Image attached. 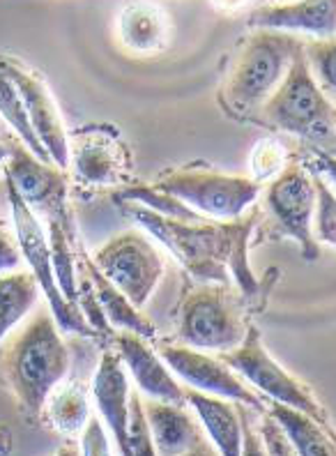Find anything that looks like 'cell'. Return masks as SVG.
<instances>
[{"label": "cell", "mask_w": 336, "mask_h": 456, "mask_svg": "<svg viewBox=\"0 0 336 456\" xmlns=\"http://www.w3.org/2000/svg\"><path fill=\"white\" fill-rule=\"evenodd\" d=\"M304 56L320 90L336 100V37L316 39L304 46Z\"/></svg>", "instance_id": "28"}, {"label": "cell", "mask_w": 336, "mask_h": 456, "mask_svg": "<svg viewBox=\"0 0 336 456\" xmlns=\"http://www.w3.org/2000/svg\"><path fill=\"white\" fill-rule=\"evenodd\" d=\"M46 224H49L46 238H49L51 247V263H53L58 286H60L65 300L76 306V295H79V284H76V231H74L69 206H62L51 212V215H46Z\"/></svg>", "instance_id": "22"}, {"label": "cell", "mask_w": 336, "mask_h": 456, "mask_svg": "<svg viewBox=\"0 0 336 456\" xmlns=\"http://www.w3.org/2000/svg\"><path fill=\"white\" fill-rule=\"evenodd\" d=\"M258 431H260V438H263L268 456H300L295 452V447H292L291 440H288V436L284 434V428L279 427V422L269 412H263V419H260V428Z\"/></svg>", "instance_id": "32"}, {"label": "cell", "mask_w": 336, "mask_h": 456, "mask_svg": "<svg viewBox=\"0 0 336 456\" xmlns=\"http://www.w3.org/2000/svg\"><path fill=\"white\" fill-rule=\"evenodd\" d=\"M129 447H132V456H157L150 427H148L143 396L139 390H132V396H129Z\"/></svg>", "instance_id": "31"}, {"label": "cell", "mask_w": 336, "mask_h": 456, "mask_svg": "<svg viewBox=\"0 0 336 456\" xmlns=\"http://www.w3.org/2000/svg\"><path fill=\"white\" fill-rule=\"evenodd\" d=\"M40 286L30 273H10L0 277V344L7 334L33 312Z\"/></svg>", "instance_id": "25"}, {"label": "cell", "mask_w": 336, "mask_h": 456, "mask_svg": "<svg viewBox=\"0 0 336 456\" xmlns=\"http://www.w3.org/2000/svg\"><path fill=\"white\" fill-rule=\"evenodd\" d=\"M166 12L155 3H129L118 17V35L124 49L140 56H152L168 45Z\"/></svg>", "instance_id": "20"}, {"label": "cell", "mask_w": 336, "mask_h": 456, "mask_svg": "<svg viewBox=\"0 0 336 456\" xmlns=\"http://www.w3.org/2000/svg\"><path fill=\"white\" fill-rule=\"evenodd\" d=\"M242 454L240 456H268L265 452V443L260 438V431L253 427L252 415H249L247 406H242Z\"/></svg>", "instance_id": "35"}, {"label": "cell", "mask_w": 336, "mask_h": 456, "mask_svg": "<svg viewBox=\"0 0 336 456\" xmlns=\"http://www.w3.org/2000/svg\"><path fill=\"white\" fill-rule=\"evenodd\" d=\"M334 157H336V155H334Z\"/></svg>", "instance_id": "41"}, {"label": "cell", "mask_w": 336, "mask_h": 456, "mask_svg": "<svg viewBox=\"0 0 336 456\" xmlns=\"http://www.w3.org/2000/svg\"><path fill=\"white\" fill-rule=\"evenodd\" d=\"M152 187L175 196L198 215H210L219 222H237L244 217L263 191V184L256 180L203 167L168 171Z\"/></svg>", "instance_id": "6"}, {"label": "cell", "mask_w": 336, "mask_h": 456, "mask_svg": "<svg viewBox=\"0 0 336 456\" xmlns=\"http://www.w3.org/2000/svg\"><path fill=\"white\" fill-rule=\"evenodd\" d=\"M44 422L49 424L62 438L74 440L84 434L85 424L92 418L90 415V396L88 387L81 380H68L56 387L49 396L44 408Z\"/></svg>", "instance_id": "24"}, {"label": "cell", "mask_w": 336, "mask_h": 456, "mask_svg": "<svg viewBox=\"0 0 336 456\" xmlns=\"http://www.w3.org/2000/svg\"><path fill=\"white\" fill-rule=\"evenodd\" d=\"M228 284H203L194 289L180 306L178 337L196 351L230 353L249 332L247 314L240 300L226 289Z\"/></svg>", "instance_id": "5"}, {"label": "cell", "mask_w": 336, "mask_h": 456, "mask_svg": "<svg viewBox=\"0 0 336 456\" xmlns=\"http://www.w3.org/2000/svg\"><path fill=\"white\" fill-rule=\"evenodd\" d=\"M157 353L166 367L187 383L189 390L203 395L219 396V399L236 401L256 412H268V399L253 392L236 369H230L224 360L208 355V353L189 348L185 344H159Z\"/></svg>", "instance_id": "11"}, {"label": "cell", "mask_w": 336, "mask_h": 456, "mask_svg": "<svg viewBox=\"0 0 336 456\" xmlns=\"http://www.w3.org/2000/svg\"><path fill=\"white\" fill-rule=\"evenodd\" d=\"M268 412L279 422L300 456H336L334 424L318 422L304 412L268 401Z\"/></svg>", "instance_id": "23"}, {"label": "cell", "mask_w": 336, "mask_h": 456, "mask_svg": "<svg viewBox=\"0 0 336 456\" xmlns=\"http://www.w3.org/2000/svg\"><path fill=\"white\" fill-rule=\"evenodd\" d=\"M316 184V196H318V208H316V240L336 247V191L332 190L318 173L311 171Z\"/></svg>", "instance_id": "30"}, {"label": "cell", "mask_w": 336, "mask_h": 456, "mask_svg": "<svg viewBox=\"0 0 336 456\" xmlns=\"http://www.w3.org/2000/svg\"><path fill=\"white\" fill-rule=\"evenodd\" d=\"M260 120L307 145L336 155V106L316 84L304 49L297 51L286 78L260 109Z\"/></svg>", "instance_id": "3"}, {"label": "cell", "mask_w": 336, "mask_h": 456, "mask_svg": "<svg viewBox=\"0 0 336 456\" xmlns=\"http://www.w3.org/2000/svg\"><path fill=\"white\" fill-rule=\"evenodd\" d=\"M14 438H12L10 427H0V456H10Z\"/></svg>", "instance_id": "37"}, {"label": "cell", "mask_w": 336, "mask_h": 456, "mask_svg": "<svg viewBox=\"0 0 336 456\" xmlns=\"http://www.w3.org/2000/svg\"><path fill=\"white\" fill-rule=\"evenodd\" d=\"M129 152L111 125H85L69 136L72 175L85 187H108L124 183Z\"/></svg>", "instance_id": "13"}, {"label": "cell", "mask_w": 336, "mask_h": 456, "mask_svg": "<svg viewBox=\"0 0 336 456\" xmlns=\"http://www.w3.org/2000/svg\"><path fill=\"white\" fill-rule=\"evenodd\" d=\"M81 454L84 456H113L107 428L100 418H90L81 434Z\"/></svg>", "instance_id": "33"}, {"label": "cell", "mask_w": 336, "mask_h": 456, "mask_svg": "<svg viewBox=\"0 0 336 456\" xmlns=\"http://www.w3.org/2000/svg\"><path fill=\"white\" fill-rule=\"evenodd\" d=\"M182 456H221V454H219V452H217V447L208 445V440H205L203 445L194 447V450L187 452V454H182Z\"/></svg>", "instance_id": "39"}, {"label": "cell", "mask_w": 336, "mask_h": 456, "mask_svg": "<svg viewBox=\"0 0 336 456\" xmlns=\"http://www.w3.org/2000/svg\"><path fill=\"white\" fill-rule=\"evenodd\" d=\"M316 196L314 175L302 162H291L265 190V210L281 235L295 240L304 261H318L320 247L314 233Z\"/></svg>", "instance_id": "10"}, {"label": "cell", "mask_w": 336, "mask_h": 456, "mask_svg": "<svg viewBox=\"0 0 336 456\" xmlns=\"http://www.w3.org/2000/svg\"><path fill=\"white\" fill-rule=\"evenodd\" d=\"M291 164L288 159V148L284 141L279 139H263L253 145L252 159H249V168H252V180L258 184L272 183L279 178L284 168Z\"/></svg>", "instance_id": "27"}, {"label": "cell", "mask_w": 336, "mask_h": 456, "mask_svg": "<svg viewBox=\"0 0 336 456\" xmlns=\"http://www.w3.org/2000/svg\"><path fill=\"white\" fill-rule=\"evenodd\" d=\"M187 406L194 408L201 427L208 431L212 445L221 456L242 454V406L219 396L203 395V392L187 387Z\"/></svg>", "instance_id": "19"}, {"label": "cell", "mask_w": 336, "mask_h": 456, "mask_svg": "<svg viewBox=\"0 0 336 456\" xmlns=\"http://www.w3.org/2000/svg\"><path fill=\"white\" fill-rule=\"evenodd\" d=\"M0 116L5 118V123L10 125L12 132L17 134L19 141H21L30 152H33L40 162L44 164H53L51 162L49 152L42 145V141L37 139V134H35L33 125L28 120V113H26V106H23L21 95L17 93L14 84H12L10 78L5 74L0 72ZM56 167V164H53Z\"/></svg>", "instance_id": "26"}, {"label": "cell", "mask_w": 336, "mask_h": 456, "mask_svg": "<svg viewBox=\"0 0 336 456\" xmlns=\"http://www.w3.org/2000/svg\"><path fill=\"white\" fill-rule=\"evenodd\" d=\"M300 162H302L308 171L318 173L320 178L325 180L327 184L336 187V157L334 155L320 151V148H314V145H307Z\"/></svg>", "instance_id": "34"}, {"label": "cell", "mask_w": 336, "mask_h": 456, "mask_svg": "<svg viewBox=\"0 0 336 456\" xmlns=\"http://www.w3.org/2000/svg\"><path fill=\"white\" fill-rule=\"evenodd\" d=\"M10 145L0 143V162H7V159H10Z\"/></svg>", "instance_id": "40"}, {"label": "cell", "mask_w": 336, "mask_h": 456, "mask_svg": "<svg viewBox=\"0 0 336 456\" xmlns=\"http://www.w3.org/2000/svg\"><path fill=\"white\" fill-rule=\"evenodd\" d=\"M304 45L295 35L276 30H253L226 78V100L233 109L247 116L253 109H263L286 78L291 62Z\"/></svg>", "instance_id": "4"}, {"label": "cell", "mask_w": 336, "mask_h": 456, "mask_svg": "<svg viewBox=\"0 0 336 456\" xmlns=\"http://www.w3.org/2000/svg\"><path fill=\"white\" fill-rule=\"evenodd\" d=\"M5 194L10 199L12 208V222H14V235H17L19 249H21V258L28 263L30 274L35 277L40 290L46 297V306L56 318L58 330L62 332L81 334V337H92L95 332L88 328L81 312L74 305H69L62 295L60 286H58L56 273H53V263H51V247L49 238H46L44 228H42L40 219L21 200V196L14 191L12 184L5 183Z\"/></svg>", "instance_id": "8"}, {"label": "cell", "mask_w": 336, "mask_h": 456, "mask_svg": "<svg viewBox=\"0 0 336 456\" xmlns=\"http://www.w3.org/2000/svg\"><path fill=\"white\" fill-rule=\"evenodd\" d=\"M143 406L157 456H182L205 443L201 422L191 418L187 406L155 399H143Z\"/></svg>", "instance_id": "18"}, {"label": "cell", "mask_w": 336, "mask_h": 456, "mask_svg": "<svg viewBox=\"0 0 336 456\" xmlns=\"http://www.w3.org/2000/svg\"><path fill=\"white\" fill-rule=\"evenodd\" d=\"M104 277L123 290L139 309L146 306L150 295L164 277V258L159 249L140 231H124L90 256Z\"/></svg>", "instance_id": "9"}, {"label": "cell", "mask_w": 336, "mask_h": 456, "mask_svg": "<svg viewBox=\"0 0 336 456\" xmlns=\"http://www.w3.org/2000/svg\"><path fill=\"white\" fill-rule=\"evenodd\" d=\"M68 371L69 348L49 306L35 312L0 348V376L28 419L44 415L46 401Z\"/></svg>", "instance_id": "2"}, {"label": "cell", "mask_w": 336, "mask_h": 456, "mask_svg": "<svg viewBox=\"0 0 336 456\" xmlns=\"http://www.w3.org/2000/svg\"><path fill=\"white\" fill-rule=\"evenodd\" d=\"M90 395L95 401L100 419L107 424L108 434L116 440L120 456H132L129 447V396L132 385L127 379V369L111 346L101 351L97 371L90 383Z\"/></svg>", "instance_id": "16"}, {"label": "cell", "mask_w": 336, "mask_h": 456, "mask_svg": "<svg viewBox=\"0 0 336 456\" xmlns=\"http://www.w3.org/2000/svg\"><path fill=\"white\" fill-rule=\"evenodd\" d=\"M10 159L3 167L5 183L14 187L35 215H51L68 206V178L53 164L40 162L26 145H10Z\"/></svg>", "instance_id": "14"}, {"label": "cell", "mask_w": 336, "mask_h": 456, "mask_svg": "<svg viewBox=\"0 0 336 456\" xmlns=\"http://www.w3.org/2000/svg\"><path fill=\"white\" fill-rule=\"evenodd\" d=\"M51 456H84L81 454V445H76V440H65V445Z\"/></svg>", "instance_id": "38"}, {"label": "cell", "mask_w": 336, "mask_h": 456, "mask_svg": "<svg viewBox=\"0 0 336 456\" xmlns=\"http://www.w3.org/2000/svg\"><path fill=\"white\" fill-rule=\"evenodd\" d=\"M249 28L304 33L316 39L336 37V0L263 3L249 12Z\"/></svg>", "instance_id": "17"}, {"label": "cell", "mask_w": 336, "mask_h": 456, "mask_svg": "<svg viewBox=\"0 0 336 456\" xmlns=\"http://www.w3.org/2000/svg\"><path fill=\"white\" fill-rule=\"evenodd\" d=\"M21 265V249L17 235H10L0 228V273H17Z\"/></svg>", "instance_id": "36"}, {"label": "cell", "mask_w": 336, "mask_h": 456, "mask_svg": "<svg viewBox=\"0 0 336 456\" xmlns=\"http://www.w3.org/2000/svg\"><path fill=\"white\" fill-rule=\"evenodd\" d=\"M221 360L230 369H236L242 379L249 380L268 401H275L281 406L304 412V415L318 419V422L332 424L330 412L320 403L318 396L269 355L256 325H249L244 341L237 346L236 351L224 353Z\"/></svg>", "instance_id": "7"}, {"label": "cell", "mask_w": 336, "mask_h": 456, "mask_svg": "<svg viewBox=\"0 0 336 456\" xmlns=\"http://www.w3.org/2000/svg\"><path fill=\"white\" fill-rule=\"evenodd\" d=\"M76 306H79L81 316H84V321L88 323V328L95 332V339L101 341V348H107V346H111L113 337H116V332H113L111 323L107 321V316H104V309H101L100 300H97L95 295V289H92V284H90L88 274H84L79 281V295H76Z\"/></svg>", "instance_id": "29"}, {"label": "cell", "mask_w": 336, "mask_h": 456, "mask_svg": "<svg viewBox=\"0 0 336 456\" xmlns=\"http://www.w3.org/2000/svg\"><path fill=\"white\" fill-rule=\"evenodd\" d=\"M120 210L134 219L146 233L159 240L191 277L203 284H228V273L247 300L260 295V281L249 265V240L258 224V212H247L237 222L189 224L168 219L139 203L120 200Z\"/></svg>", "instance_id": "1"}, {"label": "cell", "mask_w": 336, "mask_h": 456, "mask_svg": "<svg viewBox=\"0 0 336 456\" xmlns=\"http://www.w3.org/2000/svg\"><path fill=\"white\" fill-rule=\"evenodd\" d=\"M84 270L88 274L92 289H95L97 300H100L101 309H104V316L111 323V328H116L118 332L139 334V337H143L148 341H157V328H155V323L148 316H143L139 306L97 270L95 263L90 261V256H84Z\"/></svg>", "instance_id": "21"}, {"label": "cell", "mask_w": 336, "mask_h": 456, "mask_svg": "<svg viewBox=\"0 0 336 456\" xmlns=\"http://www.w3.org/2000/svg\"><path fill=\"white\" fill-rule=\"evenodd\" d=\"M0 72L10 78L21 95L30 125L49 152L51 162L56 164L60 171L69 168V134L62 123L56 97L51 95L44 78L12 56H0Z\"/></svg>", "instance_id": "12"}, {"label": "cell", "mask_w": 336, "mask_h": 456, "mask_svg": "<svg viewBox=\"0 0 336 456\" xmlns=\"http://www.w3.org/2000/svg\"><path fill=\"white\" fill-rule=\"evenodd\" d=\"M111 348L120 355L124 369L134 379L136 390L146 399L166 401L175 406H187V387L178 383L166 362L150 346V341L132 332H116Z\"/></svg>", "instance_id": "15"}]
</instances>
